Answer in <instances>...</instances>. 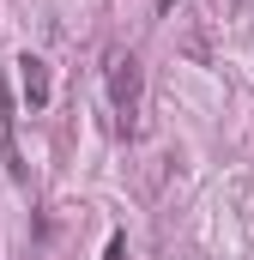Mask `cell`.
<instances>
[{
    "mask_svg": "<svg viewBox=\"0 0 254 260\" xmlns=\"http://www.w3.org/2000/svg\"><path fill=\"white\" fill-rule=\"evenodd\" d=\"M109 103H115V115L133 127V115H139V61L121 55V49L109 55Z\"/></svg>",
    "mask_w": 254,
    "mask_h": 260,
    "instance_id": "cell-1",
    "label": "cell"
},
{
    "mask_svg": "<svg viewBox=\"0 0 254 260\" xmlns=\"http://www.w3.org/2000/svg\"><path fill=\"white\" fill-rule=\"evenodd\" d=\"M18 85H24V103L30 109H49V61L43 55H24L18 61Z\"/></svg>",
    "mask_w": 254,
    "mask_h": 260,
    "instance_id": "cell-2",
    "label": "cell"
}]
</instances>
